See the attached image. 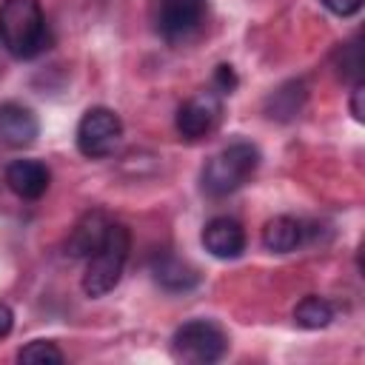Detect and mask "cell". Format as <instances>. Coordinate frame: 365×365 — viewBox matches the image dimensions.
<instances>
[{"label":"cell","mask_w":365,"mask_h":365,"mask_svg":"<svg viewBox=\"0 0 365 365\" xmlns=\"http://www.w3.org/2000/svg\"><path fill=\"white\" fill-rule=\"evenodd\" d=\"M0 43L14 60H31L48 48V26L40 0L0 3Z\"/></svg>","instance_id":"obj_1"},{"label":"cell","mask_w":365,"mask_h":365,"mask_svg":"<svg viewBox=\"0 0 365 365\" xmlns=\"http://www.w3.org/2000/svg\"><path fill=\"white\" fill-rule=\"evenodd\" d=\"M259 168V148L248 140H234L217 151L200 171V188L211 200H222L240 191Z\"/></svg>","instance_id":"obj_2"},{"label":"cell","mask_w":365,"mask_h":365,"mask_svg":"<svg viewBox=\"0 0 365 365\" xmlns=\"http://www.w3.org/2000/svg\"><path fill=\"white\" fill-rule=\"evenodd\" d=\"M128 251H131L128 228L123 222H111L103 242L97 245V251L86 262V274H83L86 297L97 299V297H106L108 291L117 288V282L123 279L125 262H128Z\"/></svg>","instance_id":"obj_3"},{"label":"cell","mask_w":365,"mask_h":365,"mask_svg":"<svg viewBox=\"0 0 365 365\" xmlns=\"http://www.w3.org/2000/svg\"><path fill=\"white\" fill-rule=\"evenodd\" d=\"M228 354V334L214 319H188L171 336V356L185 365H214Z\"/></svg>","instance_id":"obj_4"},{"label":"cell","mask_w":365,"mask_h":365,"mask_svg":"<svg viewBox=\"0 0 365 365\" xmlns=\"http://www.w3.org/2000/svg\"><path fill=\"white\" fill-rule=\"evenodd\" d=\"M208 14V0H154V31L168 46L191 43Z\"/></svg>","instance_id":"obj_5"},{"label":"cell","mask_w":365,"mask_h":365,"mask_svg":"<svg viewBox=\"0 0 365 365\" xmlns=\"http://www.w3.org/2000/svg\"><path fill=\"white\" fill-rule=\"evenodd\" d=\"M123 137V120L117 111L106 108V106H94L88 108L80 123H77V151L88 160H103L108 157L117 143Z\"/></svg>","instance_id":"obj_6"},{"label":"cell","mask_w":365,"mask_h":365,"mask_svg":"<svg viewBox=\"0 0 365 365\" xmlns=\"http://www.w3.org/2000/svg\"><path fill=\"white\" fill-rule=\"evenodd\" d=\"M222 117V100L217 91H200L191 100H185L177 111V134L182 140H202L208 137Z\"/></svg>","instance_id":"obj_7"},{"label":"cell","mask_w":365,"mask_h":365,"mask_svg":"<svg viewBox=\"0 0 365 365\" xmlns=\"http://www.w3.org/2000/svg\"><path fill=\"white\" fill-rule=\"evenodd\" d=\"M202 245L217 259H237L245 251V228L234 217H211L202 225Z\"/></svg>","instance_id":"obj_8"},{"label":"cell","mask_w":365,"mask_h":365,"mask_svg":"<svg viewBox=\"0 0 365 365\" xmlns=\"http://www.w3.org/2000/svg\"><path fill=\"white\" fill-rule=\"evenodd\" d=\"M40 134L37 114L23 103L0 106V143L9 148H29Z\"/></svg>","instance_id":"obj_9"},{"label":"cell","mask_w":365,"mask_h":365,"mask_svg":"<svg viewBox=\"0 0 365 365\" xmlns=\"http://www.w3.org/2000/svg\"><path fill=\"white\" fill-rule=\"evenodd\" d=\"M6 185L23 200H40L48 191L51 171L40 160H14L6 165Z\"/></svg>","instance_id":"obj_10"},{"label":"cell","mask_w":365,"mask_h":365,"mask_svg":"<svg viewBox=\"0 0 365 365\" xmlns=\"http://www.w3.org/2000/svg\"><path fill=\"white\" fill-rule=\"evenodd\" d=\"M108 225H111V220H108L100 208L86 211V214L77 220V225L71 228L68 240H66V254H68L71 259H88V257L97 251V245L103 242Z\"/></svg>","instance_id":"obj_11"},{"label":"cell","mask_w":365,"mask_h":365,"mask_svg":"<svg viewBox=\"0 0 365 365\" xmlns=\"http://www.w3.org/2000/svg\"><path fill=\"white\" fill-rule=\"evenodd\" d=\"M151 277L168 294H185L200 285V271L177 254H157L151 259Z\"/></svg>","instance_id":"obj_12"},{"label":"cell","mask_w":365,"mask_h":365,"mask_svg":"<svg viewBox=\"0 0 365 365\" xmlns=\"http://www.w3.org/2000/svg\"><path fill=\"white\" fill-rule=\"evenodd\" d=\"M302 240H305V225L288 214L268 220L262 228V248L271 254H291L302 245Z\"/></svg>","instance_id":"obj_13"},{"label":"cell","mask_w":365,"mask_h":365,"mask_svg":"<svg viewBox=\"0 0 365 365\" xmlns=\"http://www.w3.org/2000/svg\"><path fill=\"white\" fill-rule=\"evenodd\" d=\"M305 97H308L305 83H302V80H288V83H282L277 91L268 94V100H265V114H268L271 120H279V123L294 120V117L299 114V108L305 106Z\"/></svg>","instance_id":"obj_14"},{"label":"cell","mask_w":365,"mask_h":365,"mask_svg":"<svg viewBox=\"0 0 365 365\" xmlns=\"http://www.w3.org/2000/svg\"><path fill=\"white\" fill-rule=\"evenodd\" d=\"M334 319V305L325 299V297H302L294 308V322L305 331H319V328H328Z\"/></svg>","instance_id":"obj_15"},{"label":"cell","mask_w":365,"mask_h":365,"mask_svg":"<svg viewBox=\"0 0 365 365\" xmlns=\"http://www.w3.org/2000/svg\"><path fill=\"white\" fill-rule=\"evenodd\" d=\"M17 362L26 365H60L66 362V354L51 342V339H31L17 351Z\"/></svg>","instance_id":"obj_16"},{"label":"cell","mask_w":365,"mask_h":365,"mask_svg":"<svg viewBox=\"0 0 365 365\" xmlns=\"http://www.w3.org/2000/svg\"><path fill=\"white\" fill-rule=\"evenodd\" d=\"M234 88H237V74H234V68H231L228 63L217 66V71H214V91H217V94H231Z\"/></svg>","instance_id":"obj_17"},{"label":"cell","mask_w":365,"mask_h":365,"mask_svg":"<svg viewBox=\"0 0 365 365\" xmlns=\"http://www.w3.org/2000/svg\"><path fill=\"white\" fill-rule=\"evenodd\" d=\"M365 0H322V6L336 17H354Z\"/></svg>","instance_id":"obj_18"},{"label":"cell","mask_w":365,"mask_h":365,"mask_svg":"<svg viewBox=\"0 0 365 365\" xmlns=\"http://www.w3.org/2000/svg\"><path fill=\"white\" fill-rule=\"evenodd\" d=\"M362 97H365V83H362V80H356V83H354V91H351V114H354V120H356V123H362V120H365Z\"/></svg>","instance_id":"obj_19"},{"label":"cell","mask_w":365,"mask_h":365,"mask_svg":"<svg viewBox=\"0 0 365 365\" xmlns=\"http://www.w3.org/2000/svg\"><path fill=\"white\" fill-rule=\"evenodd\" d=\"M11 328H14V311H11L6 302H0V339L9 336Z\"/></svg>","instance_id":"obj_20"}]
</instances>
